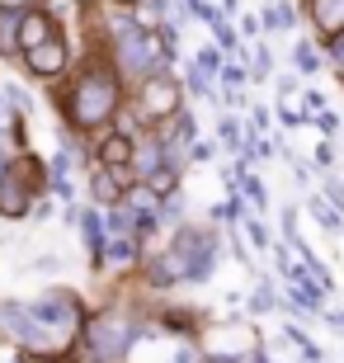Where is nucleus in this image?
<instances>
[{
    "label": "nucleus",
    "instance_id": "nucleus-28",
    "mask_svg": "<svg viewBox=\"0 0 344 363\" xmlns=\"http://www.w3.org/2000/svg\"><path fill=\"white\" fill-rule=\"evenodd\" d=\"M260 76H269V48L255 52V81H260Z\"/></svg>",
    "mask_w": 344,
    "mask_h": 363
},
{
    "label": "nucleus",
    "instance_id": "nucleus-8",
    "mask_svg": "<svg viewBox=\"0 0 344 363\" xmlns=\"http://www.w3.org/2000/svg\"><path fill=\"white\" fill-rule=\"evenodd\" d=\"M133 156H137V151H133V137H123V133L104 137V147H99V161L113 165V170H128V161H133Z\"/></svg>",
    "mask_w": 344,
    "mask_h": 363
},
{
    "label": "nucleus",
    "instance_id": "nucleus-20",
    "mask_svg": "<svg viewBox=\"0 0 344 363\" xmlns=\"http://www.w3.org/2000/svg\"><path fill=\"white\" fill-rule=\"evenodd\" d=\"M245 231H250V241H255V250H269V231L260 227V222H255V217H250V222H245Z\"/></svg>",
    "mask_w": 344,
    "mask_h": 363
},
{
    "label": "nucleus",
    "instance_id": "nucleus-35",
    "mask_svg": "<svg viewBox=\"0 0 344 363\" xmlns=\"http://www.w3.org/2000/svg\"><path fill=\"white\" fill-rule=\"evenodd\" d=\"M123 5H128V0H123Z\"/></svg>",
    "mask_w": 344,
    "mask_h": 363
},
{
    "label": "nucleus",
    "instance_id": "nucleus-25",
    "mask_svg": "<svg viewBox=\"0 0 344 363\" xmlns=\"http://www.w3.org/2000/svg\"><path fill=\"white\" fill-rule=\"evenodd\" d=\"M189 90H194V94H208V76H203L199 67L189 71Z\"/></svg>",
    "mask_w": 344,
    "mask_h": 363
},
{
    "label": "nucleus",
    "instance_id": "nucleus-31",
    "mask_svg": "<svg viewBox=\"0 0 344 363\" xmlns=\"http://www.w3.org/2000/svg\"><path fill=\"white\" fill-rule=\"evenodd\" d=\"M335 161V151H331V142H321L316 147V165H331Z\"/></svg>",
    "mask_w": 344,
    "mask_h": 363
},
{
    "label": "nucleus",
    "instance_id": "nucleus-12",
    "mask_svg": "<svg viewBox=\"0 0 344 363\" xmlns=\"http://www.w3.org/2000/svg\"><path fill=\"white\" fill-rule=\"evenodd\" d=\"M146 189H151L156 199L174 194V189H179V170H174V165H165V170H156V175H146Z\"/></svg>",
    "mask_w": 344,
    "mask_h": 363
},
{
    "label": "nucleus",
    "instance_id": "nucleus-19",
    "mask_svg": "<svg viewBox=\"0 0 344 363\" xmlns=\"http://www.w3.org/2000/svg\"><path fill=\"white\" fill-rule=\"evenodd\" d=\"M326 199H331L335 208H340V213H344V184H340V179H335V175H326Z\"/></svg>",
    "mask_w": 344,
    "mask_h": 363
},
{
    "label": "nucleus",
    "instance_id": "nucleus-13",
    "mask_svg": "<svg viewBox=\"0 0 344 363\" xmlns=\"http://www.w3.org/2000/svg\"><path fill=\"white\" fill-rule=\"evenodd\" d=\"M133 255H137V241H133V236H118V241L104 245V259H113V264H128Z\"/></svg>",
    "mask_w": 344,
    "mask_h": 363
},
{
    "label": "nucleus",
    "instance_id": "nucleus-3",
    "mask_svg": "<svg viewBox=\"0 0 344 363\" xmlns=\"http://www.w3.org/2000/svg\"><path fill=\"white\" fill-rule=\"evenodd\" d=\"M137 325L123 321V316H94L90 321V350L99 354V363H118L123 354H128V345H133Z\"/></svg>",
    "mask_w": 344,
    "mask_h": 363
},
{
    "label": "nucleus",
    "instance_id": "nucleus-33",
    "mask_svg": "<svg viewBox=\"0 0 344 363\" xmlns=\"http://www.w3.org/2000/svg\"><path fill=\"white\" fill-rule=\"evenodd\" d=\"M5 179H10V175H5V161H0V189H5Z\"/></svg>",
    "mask_w": 344,
    "mask_h": 363
},
{
    "label": "nucleus",
    "instance_id": "nucleus-26",
    "mask_svg": "<svg viewBox=\"0 0 344 363\" xmlns=\"http://www.w3.org/2000/svg\"><path fill=\"white\" fill-rule=\"evenodd\" d=\"M306 113H326V94L306 90Z\"/></svg>",
    "mask_w": 344,
    "mask_h": 363
},
{
    "label": "nucleus",
    "instance_id": "nucleus-11",
    "mask_svg": "<svg viewBox=\"0 0 344 363\" xmlns=\"http://www.w3.org/2000/svg\"><path fill=\"white\" fill-rule=\"evenodd\" d=\"M306 208H311V217H316V222H321V227H326V231H340V227H344V213H340V208H335L331 199H311V203H306Z\"/></svg>",
    "mask_w": 344,
    "mask_h": 363
},
{
    "label": "nucleus",
    "instance_id": "nucleus-23",
    "mask_svg": "<svg viewBox=\"0 0 344 363\" xmlns=\"http://www.w3.org/2000/svg\"><path fill=\"white\" fill-rule=\"evenodd\" d=\"M316 128H321L326 137H331V133H340V118H335L331 108H326V113H316Z\"/></svg>",
    "mask_w": 344,
    "mask_h": 363
},
{
    "label": "nucleus",
    "instance_id": "nucleus-1",
    "mask_svg": "<svg viewBox=\"0 0 344 363\" xmlns=\"http://www.w3.org/2000/svg\"><path fill=\"white\" fill-rule=\"evenodd\" d=\"M62 108H67L71 128H80V133L104 128V123L118 113V81H113L109 71H85L76 81V90L62 99Z\"/></svg>",
    "mask_w": 344,
    "mask_h": 363
},
{
    "label": "nucleus",
    "instance_id": "nucleus-9",
    "mask_svg": "<svg viewBox=\"0 0 344 363\" xmlns=\"http://www.w3.org/2000/svg\"><path fill=\"white\" fill-rule=\"evenodd\" d=\"M0 213L5 217H24L28 213V194H24V179L19 175H10L5 189H0Z\"/></svg>",
    "mask_w": 344,
    "mask_h": 363
},
{
    "label": "nucleus",
    "instance_id": "nucleus-18",
    "mask_svg": "<svg viewBox=\"0 0 344 363\" xmlns=\"http://www.w3.org/2000/svg\"><path fill=\"white\" fill-rule=\"evenodd\" d=\"M199 71H203V76H208V71H226L222 52H217V48H203V52H199Z\"/></svg>",
    "mask_w": 344,
    "mask_h": 363
},
{
    "label": "nucleus",
    "instance_id": "nucleus-10",
    "mask_svg": "<svg viewBox=\"0 0 344 363\" xmlns=\"http://www.w3.org/2000/svg\"><path fill=\"white\" fill-rule=\"evenodd\" d=\"M90 194H94V203L113 208V203L123 199V194H118V179H113V170H94V175H90Z\"/></svg>",
    "mask_w": 344,
    "mask_h": 363
},
{
    "label": "nucleus",
    "instance_id": "nucleus-7",
    "mask_svg": "<svg viewBox=\"0 0 344 363\" xmlns=\"http://www.w3.org/2000/svg\"><path fill=\"white\" fill-rule=\"evenodd\" d=\"M52 38V24H48V14H38V10H28V14H19V52H33V48H43V43Z\"/></svg>",
    "mask_w": 344,
    "mask_h": 363
},
{
    "label": "nucleus",
    "instance_id": "nucleus-29",
    "mask_svg": "<svg viewBox=\"0 0 344 363\" xmlns=\"http://www.w3.org/2000/svg\"><path fill=\"white\" fill-rule=\"evenodd\" d=\"M250 307H255V311H269V307H274V297H269L265 288H260V293H255V302H250Z\"/></svg>",
    "mask_w": 344,
    "mask_h": 363
},
{
    "label": "nucleus",
    "instance_id": "nucleus-27",
    "mask_svg": "<svg viewBox=\"0 0 344 363\" xmlns=\"http://www.w3.org/2000/svg\"><path fill=\"white\" fill-rule=\"evenodd\" d=\"M28 5H33V0H0V10H5V14H28Z\"/></svg>",
    "mask_w": 344,
    "mask_h": 363
},
{
    "label": "nucleus",
    "instance_id": "nucleus-2",
    "mask_svg": "<svg viewBox=\"0 0 344 363\" xmlns=\"http://www.w3.org/2000/svg\"><path fill=\"white\" fill-rule=\"evenodd\" d=\"M118 62L123 71H133V76H156V67H165L170 62V52L160 48V38H151V33H142V28H123L118 33Z\"/></svg>",
    "mask_w": 344,
    "mask_h": 363
},
{
    "label": "nucleus",
    "instance_id": "nucleus-32",
    "mask_svg": "<svg viewBox=\"0 0 344 363\" xmlns=\"http://www.w3.org/2000/svg\"><path fill=\"white\" fill-rule=\"evenodd\" d=\"M331 325H335V330H344V311H340V316H331Z\"/></svg>",
    "mask_w": 344,
    "mask_h": 363
},
{
    "label": "nucleus",
    "instance_id": "nucleus-34",
    "mask_svg": "<svg viewBox=\"0 0 344 363\" xmlns=\"http://www.w3.org/2000/svg\"><path fill=\"white\" fill-rule=\"evenodd\" d=\"M0 118H5V99H0Z\"/></svg>",
    "mask_w": 344,
    "mask_h": 363
},
{
    "label": "nucleus",
    "instance_id": "nucleus-4",
    "mask_svg": "<svg viewBox=\"0 0 344 363\" xmlns=\"http://www.w3.org/2000/svg\"><path fill=\"white\" fill-rule=\"evenodd\" d=\"M170 113H179V81L156 71L142 81V118H170Z\"/></svg>",
    "mask_w": 344,
    "mask_h": 363
},
{
    "label": "nucleus",
    "instance_id": "nucleus-5",
    "mask_svg": "<svg viewBox=\"0 0 344 363\" xmlns=\"http://www.w3.org/2000/svg\"><path fill=\"white\" fill-rule=\"evenodd\" d=\"M24 62H28V71H33V76H43V81H52V76H62V71H67V62H71V48H67V38H48L43 48H33V52H28Z\"/></svg>",
    "mask_w": 344,
    "mask_h": 363
},
{
    "label": "nucleus",
    "instance_id": "nucleus-16",
    "mask_svg": "<svg viewBox=\"0 0 344 363\" xmlns=\"http://www.w3.org/2000/svg\"><path fill=\"white\" fill-rule=\"evenodd\" d=\"M297 71H306V76H311V71H321V52H316L306 38L297 43Z\"/></svg>",
    "mask_w": 344,
    "mask_h": 363
},
{
    "label": "nucleus",
    "instance_id": "nucleus-17",
    "mask_svg": "<svg viewBox=\"0 0 344 363\" xmlns=\"http://www.w3.org/2000/svg\"><path fill=\"white\" fill-rule=\"evenodd\" d=\"M170 137H179V142H194V113H184V108H179V113H174V133Z\"/></svg>",
    "mask_w": 344,
    "mask_h": 363
},
{
    "label": "nucleus",
    "instance_id": "nucleus-14",
    "mask_svg": "<svg viewBox=\"0 0 344 363\" xmlns=\"http://www.w3.org/2000/svg\"><path fill=\"white\" fill-rule=\"evenodd\" d=\"M265 24L269 28H292V24H297V10H292V5H269Z\"/></svg>",
    "mask_w": 344,
    "mask_h": 363
},
{
    "label": "nucleus",
    "instance_id": "nucleus-6",
    "mask_svg": "<svg viewBox=\"0 0 344 363\" xmlns=\"http://www.w3.org/2000/svg\"><path fill=\"white\" fill-rule=\"evenodd\" d=\"M306 14H311V24L326 43L344 33V0H306Z\"/></svg>",
    "mask_w": 344,
    "mask_h": 363
},
{
    "label": "nucleus",
    "instance_id": "nucleus-15",
    "mask_svg": "<svg viewBox=\"0 0 344 363\" xmlns=\"http://www.w3.org/2000/svg\"><path fill=\"white\" fill-rule=\"evenodd\" d=\"M236 179H240V189H245V199H250L255 208H269V194H265V184H260V179L240 175V165H236Z\"/></svg>",
    "mask_w": 344,
    "mask_h": 363
},
{
    "label": "nucleus",
    "instance_id": "nucleus-21",
    "mask_svg": "<svg viewBox=\"0 0 344 363\" xmlns=\"http://www.w3.org/2000/svg\"><path fill=\"white\" fill-rule=\"evenodd\" d=\"M331 67L344 76V33H340V38H331Z\"/></svg>",
    "mask_w": 344,
    "mask_h": 363
},
{
    "label": "nucleus",
    "instance_id": "nucleus-24",
    "mask_svg": "<svg viewBox=\"0 0 344 363\" xmlns=\"http://www.w3.org/2000/svg\"><path fill=\"white\" fill-rule=\"evenodd\" d=\"M212 33H217V43H222L226 52H231V48H236V33H231V28H226V24H212Z\"/></svg>",
    "mask_w": 344,
    "mask_h": 363
},
{
    "label": "nucleus",
    "instance_id": "nucleus-22",
    "mask_svg": "<svg viewBox=\"0 0 344 363\" xmlns=\"http://www.w3.org/2000/svg\"><path fill=\"white\" fill-rule=\"evenodd\" d=\"M222 142H226V147H240V128H236V118H222Z\"/></svg>",
    "mask_w": 344,
    "mask_h": 363
},
{
    "label": "nucleus",
    "instance_id": "nucleus-30",
    "mask_svg": "<svg viewBox=\"0 0 344 363\" xmlns=\"http://www.w3.org/2000/svg\"><path fill=\"white\" fill-rule=\"evenodd\" d=\"M222 81H226V85H240V81H245V71H240V67H226Z\"/></svg>",
    "mask_w": 344,
    "mask_h": 363
}]
</instances>
